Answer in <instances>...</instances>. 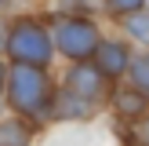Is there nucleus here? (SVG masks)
<instances>
[{
  "label": "nucleus",
  "instance_id": "obj_1",
  "mask_svg": "<svg viewBox=\"0 0 149 146\" xmlns=\"http://www.w3.org/2000/svg\"><path fill=\"white\" fill-rule=\"evenodd\" d=\"M11 102L15 110L29 117H40L47 110V80L36 66H15L11 69Z\"/></svg>",
  "mask_w": 149,
  "mask_h": 146
},
{
  "label": "nucleus",
  "instance_id": "obj_2",
  "mask_svg": "<svg viewBox=\"0 0 149 146\" xmlns=\"http://www.w3.org/2000/svg\"><path fill=\"white\" fill-rule=\"evenodd\" d=\"M7 51H11V58L18 66H36V69H40L51 58V40H47V33H44L40 26L18 22V26L11 29V36H7Z\"/></svg>",
  "mask_w": 149,
  "mask_h": 146
},
{
  "label": "nucleus",
  "instance_id": "obj_6",
  "mask_svg": "<svg viewBox=\"0 0 149 146\" xmlns=\"http://www.w3.org/2000/svg\"><path fill=\"white\" fill-rule=\"evenodd\" d=\"M26 142H29V128L22 121L11 117V121L0 124V146H26Z\"/></svg>",
  "mask_w": 149,
  "mask_h": 146
},
{
  "label": "nucleus",
  "instance_id": "obj_3",
  "mask_svg": "<svg viewBox=\"0 0 149 146\" xmlns=\"http://www.w3.org/2000/svg\"><path fill=\"white\" fill-rule=\"evenodd\" d=\"M55 44L62 55L69 58H87L91 51H98V33H95L91 22H80V18H69L55 29Z\"/></svg>",
  "mask_w": 149,
  "mask_h": 146
},
{
  "label": "nucleus",
  "instance_id": "obj_9",
  "mask_svg": "<svg viewBox=\"0 0 149 146\" xmlns=\"http://www.w3.org/2000/svg\"><path fill=\"white\" fill-rule=\"evenodd\" d=\"M127 29L138 40H149V18H127Z\"/></svg>",
  "mask_w": 149,
  "mask_h": 146
},
{
  "label": "nucleus",
  "instance_id": "obj_10",
  "mask_svg": "<svg viewBox=\"0 0 149 146\" xmlns=\"http://www.w3.org/2000/svg\"><path fill=\"white\" fill-rule=\"evenodd\" d=\"M138 4H142V0H109V7H113L116 15H127V11H135Z\"/></svg>",
  "mask_w": 149,
  "mask_h": 146
},
{
  "label": "nucleus",
  "instance_id": "obj_5",
  "mask_svg": "<svg viewBox=\"0 0 149 146\" xmlns=\"http://www.w3.org/2000/svg\"><path fill=\"white\" fill-rule=\"evenodd\" d=\"M98 69L106 73V77H116V73H124L127 69V51H124V44H98Z\"/></svg>",
  "mask_w": 149,
  "mask_h": 146
},
{
  "label": "nucleus",
  "instance_id": "obj_11",
  "mask_svg": "<svg viewBox=\"0 0 149 146\" xmlns=\"http://www.w3.org/2000/svg\"><path fill=\"white\" fill-rule=\"evenodd\" d=\"M0 88H4V66H0Z\"/></svg>",
  "mask_w": 149,
  "mask_h": 146
},
{
  "label": "nucleus",
  "instance_id": "obj_7",
  "mask_svg": "<svg viewBox=\"0 0 149 146\" xmlns=\"http://www.w3.org/2000/svg\"><path fill=\"white\" fill-rule=\"evenodd\" d=\"M116 110H120V117H142V110H146V95L138 91H120L116 95Z\"/></svg>",
  "mask_w": 149,
  "mask_h": 146
},
{
  "label": "nucleus",
  "instance_id": "obj_13",
  "mask_svg": "<svg viewBox=\"0 0 149 146\" xmlns=\"http://www.w3.org/2000/svg\"><path fill=\"white\" fill-rule=\"evenodd\" d=\"M0 44H4V33H0Z\"/></svg>",
  "mask_w": 149,
  "mask_h": 146
},
{
  "label": "nucleus",
  "instance_id": "obj_8",
  "mask_svg": "<svg viewBox=\"0 0 149 146\" xmlns=\"http://www.w3.org/2000/svg\"><path fill=\"white\" fill-rule=\"evenodd\" d=\"M131 77H135L138 91H142V95H149V58H138V62L131 66Z\"/></svg>",
  "mask_w": 149,
  "mask_h": 146
},
{
  "label": "nucleus",
  "instance_id": "obj_4",
  "mask_svg": "<svg viewBox=\"0 0 149 146\" xmlns=\"http://www.w3.org/2000/svg\"><path fill=\"white\" fill-rule=\"evenodd\" d=\"M102 77H106V73H102L98 66H77V69L69 73V80H65V91L77 95V99H95V95L102 91Z\"/></svg>",
  "mask_w": 149,
  "mask_h": 146
},
{
  "label": "nucleus",
  "instance_id": "obj_12",
  "mask_svg": "<svg viewBox=\"0 0 149 146\" xmlns=\"http://www.w3.org/2000/svg\"><path fill=\"white\" fill-rule=\"evenodd\" d=\"M146 139H149V121H146Z\"/></svg>",
  "mask_w": 149,
  "mask_h": 146
}]
</instances>
